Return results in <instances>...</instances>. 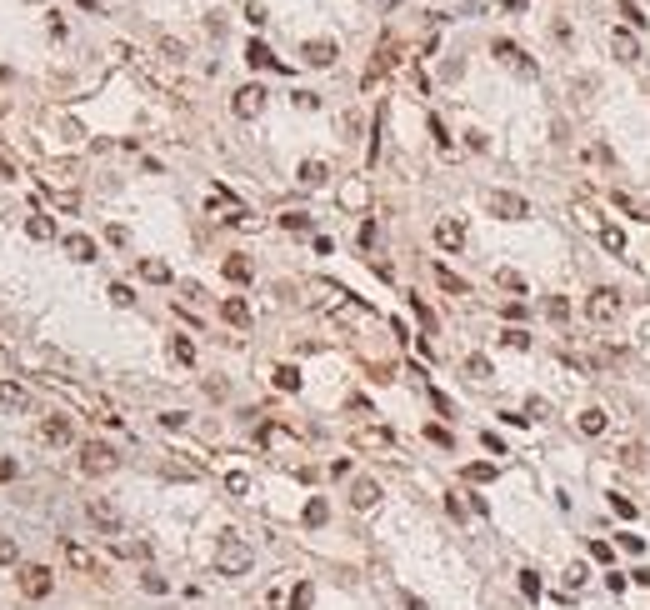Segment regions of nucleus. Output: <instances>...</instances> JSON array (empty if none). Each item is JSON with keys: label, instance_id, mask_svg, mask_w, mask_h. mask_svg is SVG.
<instances>
[{"label": "nucleus", "instance_id": "nucleus-19", "mask_svg": "<svg viewBox=\"0 0 650 610\" xmlns=\"http://www.w3.org/2000/svg\"><path fill=\"white\" fill-rule=\"evenodd\" d=\"M66 256H70V260H95L100 250H95L90 236H66Z\"/></svg>", "mask_w": 650, "mask_h": 610}, {"label": "nucleus", "instance_id": "nucleus-45", "mask_svg": "<svg viewBox=\"0 0 650 610\" xmlns=\"http://www.w3.org/2000/svg\"><path fill=\"white\" fill-rule=\"evenodd\" d=\"M426 440H435V446H455V440H450V430H446V426H426Z\"/></svg>", "mask_w": 650, "mask_h": 610}, {"label": "nucleus", "instance_id": "nucleus-25", "mask_svg": "<svg viewBox=\"0 0 650 610\" xmlns=\"http://www.w3.org/2000/svg\"><path fill=\"white\" fill-rule=\"evenodd\" d=\"M26 236H30V240H55V220H50V216H30V220H26Z\"/></svg>", "mask_w": 650, "mask_h": 610}, {"label": "nucleus", "instance_id": "nucleus-22", "mask_svg": "<svg viewBox=\"0 0 650 610\" xmlns=\"http://www.w3.org/2000/svg\"><path fill=\"white\" fill-rule=\"evenodd\" d=\"M615 210H625L631 220H650V205L640 196H625V191H615Z\"/></svg>", "mask_w": 650, "mask_h": 610}, {"label": "nucleus", "instance_id": "nucleus-21", "mask_svg": "<svg viewBox=\"0 0 650 610\" xmlns=\"http://www.w3.org/2000/svg\"><path fill=\"white\" fill-rule=\"evenodd\" d=\"M220 315H225V321L236 325V330H245V325H250V305H245L240 296H230V301L220 305Z\"/></svg>", "mask_w": 650, "mask_h": 610}, {"label": "nucleus", "instance_id": "nucleus-40", "mask_svg": "<svg viewBox=\"0 0 650 610\" xmlns=\"http://www.w3.org/2000/svg\"><path fill=\"white\" fill-rule=\"evenodd\" d=\"M280 225H285V230H310V216H305V210H285Z\"/></svg>", "mask_w": 650, "mask_h": 610}, {"label": "nucleus", "instance_id": "nucleus-56", "mask_svg": "<svg viewBox=\"0 0 650 610\" xmlns=\"http://www.w3.org/2000/svg\"><path fill=\"white\" fill-rule=\"evenodd\" d=\"M405 610H426V600H415V595H410V600H405Z\"/></svg>", "mask_w": 650, "mask_h": 610}, {"label": "nucleus", "instance_id": "nucleus-46", "mask_svg": "<svg viewBox=\"0 0 650 610\" xmlns=\"http://www.w3.org/2000/svg\"><path fill=\"white\" fill-rule=\"evenodd\" d=\"M430 135H435V145H440V151H450V135H446V125H440L435 115H430Z\"/></svg>", "mask_w": 650, "mask_h": 610}, {"label": "nucleus", "instance_id": "nucleus-29", "mask_svg": "<svg viewBox=\"0 0 650 610\" xmlns=\"http://www.w3.org/2000/svg\"><path fill=\"white\" fill-rule=\"evenodd\" d=\"M296 175H300V185H310V191H316V185H325V165H321V160H300Z\"/></svg>", "mask_w": 650, "mask_h": 610}, {"label": "nucleus", "instance_id": "nucleus-28", "mask_svg": "<svg viewBox=\"0 0 650 610\" xmlns=\"http://www.w3.org/2000/svg\"><path fill=\"white\" fill-rule=\"evenodd\" d=\"M600 245L611 250V256H625V230L620 225H600Z\"/></svg>", "mask_w": 650, "mask_h": 610}, {"label": "nucleus", "instance_id": "nucleus-23", "mask_svg": "<svg viewBox=\"0 0 650 610\" xmlns=\"http://www.w3.org/2000/svg\"><path fill=\"white\" fill-rule=\"evenodd\" d=\"M611 50H615V60H635V55H640V40L625 35V30H615V35H611Z\"/></svg>", "mask_w": 650, "mask_h": 610}, {"label": "nucleus", "instance_id": "nucleus-3", "mask_svg": "<svg viewBox=\"0 0 650 610\" xmlns=\"http://www.w3.org/2000/svg\"><path fill=\"white\" fill-rule=\"evenodd\" d=\"M50 591H55L50 565H26V571H20V595H26V600H46Z\"/></svg>", "mask_w": 650, "mask_h": 610}, {"label": "nucleus", "instance_id": "nucleus-38", "mask_svg": "<svg viewBox=\"0 0 650 610\" xmlns=\"http://www.w3.org/2000/svg\"><path fill=\"white\" fill-rule=\"evenodd\" d=\"M466 480H475V486H486V480H495V466H486V460H475V466H466Z\"/></svg>", "mask_w": 650, "mask_h": 610}, {"label": "nucleus", "instance_id": "nucleus-54", "mask_svg": "<svg viewBox=\"0 0 650 610\" xmlns=\"http://www.w3.org/2000/svg\"><path fill=\"white\" fill-rule=\"evenodd\" d=\"M611 506H615V511H620L625 520H631V515H635V506H631V500H625V495H611Z\"/></svg>", "mask_w": 650, "mask_h": 610}, {"label": "nucleus", "instance_id": "nucleus-24", "mask_svg": "<svg viewBox=\"0 0 650 610\" xmlns=\"http://www.w3.org/2000/svg\"><path fill=\"white\" fill-rule=\"evenodd\" d=\"M435 280H440V290H446V296H470V285L455 276V270H446V265H435Z\"/></svg>", "mask_w": 650, "mask_h": 610}, {"label": "nucleus", "instance_id": "nucleus-9", "mask_svg": "<svg viewBox=\"0 0 650 610\" xmlns=\"http://www.w3.org/2000/svg\"><path fill=\"white\" fill-rule=\"evenodd\" d=\"M40 440H46V446H70V440H75L70 415H46V420H40Z\"/></svg>", "mask_w": 650, "mask_h": 610}, {"label": "nucleus", "instance_id": "nucleus-53", "mask_svg": "<svg viewBox=\"0 0 650 610\" xmlns=\"http://www.w3.org/2000/svg\"><path fill=\"white\" fill-rule=\"evenodd\" d=\"M410 310H415V315H421V325H426V330H435V315H430V310H426L421 301H410Z\"/></svg>", "mask_w": 650, "mask_h": 610}, {"label": "nucleus", "instance_id": "nucleus-12", "mask_svg": "<svg viewBox=\"0 0 650 610\" xmlns=\"http://www.w3.org/2000/svg\"><path fill=\"white\" fill-rule=\"evenodd\" d=\"M300 55H305V66H316V70H325V66H335V40H305L300 46Z\"/></svg>", "mask_w": 650, "mask_h": 610}, {"label": "nucleus", "instance_id": "nucleus-7", "mask_svg": "<svg viewBox=\"0 0 650 610\" xmlns=\"http://www.w3.org/2000/svg\"><path fill=\"white\" fill-rule=\"evenodd\" d=\"M230 111H236L240 120H256V115L265 111V86H240L236 100H230Z\"/></svg>", "mask_w": 650, "mask_h": 610}, {"label": "nucleus", "instance_id": "nucleus-48", "mask_svg": "<svg viewBox=\"0 0 650 610\" xmlns=\"http://www.w3.org/2000/svg\"><path fill=\"white\" fill-rule=\"evenodd\" d=\"M245 20H250V26H265V6H256V0H250V6H245Z\"/></svg>", "mask_w": 650, "mask_h": 610}, {"label": "nucleus", "instance_id": "nucleus-10", "mask_svg": "<svg viewBox=\"0 0 650 610\" xmlns=\"http://www.w3.org/2000/svg\"><path fill=\"white\" fill-rule=\"evenodd\" d=\"M60 555H66V565H70V571H80V575H100V560L86 551V545L66 540V545H60Z\"/></svg>", "mask_w": 650, "mask_h": 610}, {"label": "nucleus", "instance_id": "nucleus-37", "mask_svg": "<svg viewBox=\"0 0 650 610\" xmlns=\"http://www.w3.org/2000/svg\"><path fill=\"white\" fill-rule=\"evenodd\" d=\"M466 375H470V381H490V361H486V355H470V361H466Z\"/></svg>", "mask_w": 650, "mask_h": 610}, {"label": "nucleus", "instance_id": "nucleus-8", "mask_svg": "<svg viewBox=\"0 0 650 610\" xmlns=\"http://www.w3.org/2000/svg\"><path fill=\"white\" fill-rule=\"evenodd\" d=\"M490 55H495V60H506V66H510V70H520V75H535V60H530L526 50H520L515 40H495V46H490Z\"/></svg>", "mask_w": 650, "mask_h": 610}, {"label": "nucleus", "instance_id": "nucleus-2", "mask_svg": "<svg viewBox=\"0 0 650 610\" xmlns=\"http://www.w3.org/2000/svg\"><path fill=\"white\" fill-rule=\"evenodd\" d=\"M120 466V455L106 446V440H86V446H80V470L86 475H111Z\"/></svg>", "mask_w": 650, "mask_h": 610}, {"label": "nucleus", "instance_id": "nucleus-16", "mask_svg": "<svg viewBox=\"0 0 650 610\" xmlns=\"http://www.w3.org/2000/svg\"><path fill=\"white\" fill-rule=\"evenodd\" d=\"M375 500H381V486H375V480H355V486H350V506L355 511H370Z\"/></svg>", "mask_w": 650, "mask_h": 610}, {"label": "nucleus", "instance_id": "nucleus-34", "mask_svg": "<svg viewBox=\"0 0 650 610\" xmlns=\"http://www.w3.org/2000/svg\"><path fill=\"white\" fill-rule=\"evenodd\" d=\"M545 315H551L555 325H560V321H571V301H565V296H551V301H545Z\"/></svg>", "mask_w": 650, "mask_h": 610}, {"label": "nucleus", "instance_id": "nucleus-42", "mask_svg": "<svg viewBox=\"0 0 650 610\" xmlns=\"http://www.w3.org/2000/svg\"><path fill=\"white\" fill-rule=\"evenodd\" d=\"M225 490H230V495H245V490H250V475L230 470V475H225Z\"/></svg>", "mask_w": 650, "mask_h": 610}, {"label": "nucleus", "instance_id": "nucleus-55", "mask_svg": "<svg viewBox=\"0 0 650 610\" xmlns=\"http://www.w3.org/2000/svg\"><path fill=\"white\" fill-rule=\"evenodd\" d=\"M620 545H625L631 555H640V551H645V540H640V535H620Z\"/></svg>", "mask_w": 650, "mask_h": 610}, {"label": "nucleus", "instance_id": "nucleus-36", "mask_svg": "<svg viewBox=\"0 0 650 610\" xmlns=\"http://www.w3.org/2000/svg\"><path fill=\"white\" fill-rule=\"evenodd\" d=\"M615 455H620V466H645V446H640V440H631V446H620Z\"/></svg>", "mask_w": 650, "mask_h": 610}, {"label": "nucleus", "instance_id": "nucleus-31", "mask_svg": "<svg viewBox=\"0 0 650 610\" xmlns=\"http://www.w3.org/2000/svg\"><path fill=\"white\" fill-rule=\"evenodd\" d=\"M310 600H316V585H310V580H300L296 591H290V610H310Z\"/></svg>", "mask_w": 650, "mask_h": 610}, {"label": "nucleus", "instance_id": "nucleus-14", "mask_svg": "<svg viewBox=\"0 0 650 610\" xmlns=\"http://www.w3.org/2000/svg\"><path fill=\"white\" fill-rule=\"evenodd\" d=\"M30 406V390L20 381H0V410H26Z\"/></svg>", "mask_w": 650, "mask_h": 610}, {"label": "nucleus", "instance_id": "nucleus-11", "mask_svg": "<svg viewBox=\"0 0 650 610\" xmlns=\"http://www.w3.org/2000/svg\"><path fill=\"white\" fill-rule=\"evenodd\" d=\"M86 511H90V520H95V525H100L106 535H120V531H125V520H120V511L111 506V500H90Z\"/></svg>", "mask_w": 650, "mask_h": 610}, {"label": "nucleus", "instance_id": "nucleus-51", "mask_svg": "<svg viewBox=\"0 0 650 610\" xmlns=\"http://www.w3.org/2000/svg\"><path fill=\"white\" fill-rule=\"evenodd\" d=\"M15 475H20V466H15L10 455H0V480H15Z\"/></svg>", "mask_w": 650, "mask_h": 610}, {"label": "nucleus", "instance_id": "nucleus-50", "mask_svg": "<svg viewBox=\"0 0 650 610\" xmlns=\"http://www.w3.org/2000/svg\"><path fill=\"white\" fill-rule=\"evenodd\" d=\"M111 301H115V305H131L135 296H131V285H111Z\"/></svg>", "mask_w": 650, "mask_h": 610}, {"label": "nucleus", "instance_id": "nucleus-27", "mask_svg": "<svg viewBox=\"0 0 650 610\" xmlns=\"http://www.w3.org/2000/svg\"><path fill=\"white\" fill-rule=\"evenodd\" d=\"M140 280L165 285V280H171V265H165V260H140Z\"/></svg>", "mask_w": 650, "mask_h": 610}, {"label": "nucleus", "instance_id": "nucleus-52", "mask_svg": "<svg viewBox=\"0 0 650 610\" xmlns=\"http://www.w3.org/2000/svg\"><path fill=\"white\" fill-rule=\"evenodd\" d=\"M296 105H300V111H316V105H321V95H310V90H296Z\"/></svg>", "mask_w": 650, "mask_h": 610}, {"label": "nucleus", "instance_id": "nucleus-41", "mask_svg": "<svg viewBox=\"0 0 650 610\" xmlns=\"http://www.w3.org/2000/svg\"><path fill=\"white\" fill-rule=\"evenodd\" d=\"M140 585H145L151 595H165V591H171V585H165V575H155V571H145V575H140Z\"/></svg>", "mask_w": 650, "mask_h": 610}, {"label": "nucleus", "instance_id": "nucleus-43", "mask_svg": "<svg viewBox=\"0 0 650 610\" xmlns=\"http://www.w3.org/2000/svg\"><path fill=\"white\" fill-rule=\"evenodd\" d=\"M520 591H526L530 600H540V575L535 571H520Z\"/></svg>", "mask_w": 650, "mask_h": 610}, {"label": "nucleus", "instance_id": "nucleus-5", "mask_svg": "<svg viewBox=\"0 0 650 610\" xmlns=\"http://www.w3.org/2000/svg\"><path fill=\"white\" fill-rule=\"evenodd\" d=\"M486 205H490V216H500V220H526V216H530V205L520 200L515 191H490Z\"/></svg>", "mask_w": 650, "mask_h": 610}, {"label": "nucleus", "instance_id": "nucleus-6", "mask_svg": "<svg viewBox=\"0 0 650 610\" xmlns=\"http://www.w3.org/2000/svg\"><path fill=\"white\" fill-rule=\"evenodd\" d=\"M395 60H401V40L395 35H381V46H375V60H370V70H365V86H375V80H381Z\"/></svg>", "mask_w": 650, "mask_h": 610}, {"label": "nucleus", "instance_id": "nucleus-20", "mask_svg": "<svg viewBox=\"0 0 650 610\" xmlns=\"http://www.w3.org/2000/svg\"><path fill=\"white\" fill-rule=\"evenodd\" d=\"M575 426H580V435H600V430H605V410H600V406H585V410L575 415Z\"/></svg>", "mask_w": 650, "mask_h": 610}, {"label": "nucleus", "instance_id": "nucleus-30", "mask_svg": "<svg viewBox=\"0 0 650 610\" xmlns=\"http://www.w3.org/2000/svg\"><path fill=\"white\" fill-rule=\"evenodd\" d=\"M355 446H365V450L381 446V450H390V430H361V435H355Z\"/></svg>", "mask_w": 650, "mask_h": 610}, {"label": "nucleus", "instance_id": "nucleus-13", "mask_svg": "<svg viewBox=\"0 0 650 610\" xmlns=\"http://www.w3.org/2000/svg\"><path fill=\"white\" fill-rule=\"evenodd\" d=\"M435 245L440 250H460V245H466V225H460V220H435Z\"/></svg>", "mask_w": 650, "mask_h": 610}, {"label": "nucleus", "instance_id": "nucleus-32", "mask_svg": "<svg viewBox=\"0 0 650 610\" xmlns=\"http://www.w3.org/2000/svg\"><path fill=\"white\" fill-rule=\"evenodd\" d=\"M276 390H300V370L296 365H276Z\"/></svg>", "mask_w": 650, "mask_h": 610}, {"label": "nucleus", "instance_id": "nucleus-4", "mask_svg": "<svg viewBox=\"0 0 650 610\" xmlns=\"http://www.w3.org/2000/svg\"><path fill=\"white\" fill-rule=\"evenodd\" d=\"M585 315H591V321H615L620 315V290H611V285H600V290H591V301H585Z\"/></svg>", "mask_w": 650, "mask_h": 610}, {"label": "nucleus", "instance_id": "nucleus-57", "mask_svg": "<svg viewBox=\"0 0 650 610\" xmlns=\"http://www.w3.org/2000/svg\"><path fill=\"white\" fill-rule=\"evenodd\" d=\"M500 6H506V10H520V6H526V0H500Z\"/></svg>", "mask_w": 650, "mask_h": 610}, {"label": "nucleus", "instance_id": "nucleus-26", "mask_svg": "<svg viewBox=\"0 0 650 610\" xmlns=\"http://www.w3.org/2000/svg\"><path fill=\"white\" fill-rule=\"evenodd\" d=\"M495 285L510 290V296H526V276H520V270H506V265H500V270H495Z\"/></svg>", "mask_w": 650, "mask_h": 610}, {"label": "nucleus", "instance_id": "nucleus-44", "mask_svg": "<svg viewBox=\"0 0 650 610\" xmlns=\"http://www.w3.org/2000/svg\"><path fill=\"white\" fill-rule=\"evenodd\" d=\"M15 555H20V545L10 535H0V565H15Z\"/></svg>", "mask_w": 650, "mask_h": 610}, {"label": "nucleus", "instance_id": "nucleus-49", "mask_svg": "<svg viewBox=\"0 0 650 610\" xmlns=\"http://www.w3.org/2000/svg\"><path fill=\"white\" fill-rule=\"evenodd\" d=\"M160 426H165V430H180V426H185V415H180V410H165V415H160Z\"/></svg>", "mask_w": 650, "mask_h": 610}, {"label": "nucleus", "instance_id": "nucleus-33", "mask_svg": "<svg viewBox=\"0 0 650 610\" xmlns=\"http://www.w3.org/2000/svg\"><path fill=\"white\" fill-rule=\"evenodd\" d=\"M500 345H510V350H530V335L520 330V325H510V330H500Z\"/></svg>", "mask_w": 650, "mask_h": 610}, {"label": "nucleus", "instance_id": "nucleus-1", "mask_svg": "<svg viewBox=\"0 0 650 610\" xmlns=\"http://www.w3.org/2000/svg\"><path fill=\"white\" fill-rule=\"evenodd\" d=\"M250 565H256V551H250L236 531H225L220 545H216V571H220V575H245Z\"/></svg>", "mask_w": 650, "mask_h": 610}, {"label": "nucleus", "instance_id": "nucleus-35", "mask_svg": "<svg viewBox=\"0 0 650 610\" xmlns=\"http://www.w3.org/2000/svg\"><path fill=\"white\" fill-rule=\"evenodd\" d=\"M171 355H175L180 365H195V345L185 341V335H175V341H171Z\"/></svg>", "mask_w": 650, "mask_h": 610}, {"label": "nucleus", "instance_id": "nucleus-18", "mask_svg": "<svg viewBox=\"0 0 650 610\" xmlns=\"http://www.w3.org/2000/svg\"><path fill=\"white\" fill-rule=\"evenodd\" d=\"M305 525H310V531H321V525L330 520V506H325V495H310L305 500V515H300Z\"/></svg>", "mask_w": 650, "mask_h": 610}, {"label": "nucleus", "instance_id": "nucleus-15", "mask_svg": "<svg viewBox=\"0 0 650 610\" xmlns=\"http://www.w3.org/2000/svg\"><path fill=\"white\" fill-rule=\"evenodd\" d=\"M245 60H250L256 70H285L280 60L270 55V46H265V40H250V46H245Z\"/></svg>", "mask_w": 650, "mask_h": 610}, {"label": "nucleus", "instance_id": "nucleus-47", "mask_svg": "<svg viewBox=\"0 0 650 610\" xmlns=\"http://www.w3.org/2000/svg\"><path fill=\"white\" fill-rule=\"evenodd\" d=\"M480 446H486V450H495V455H510L506 446H500V435H495V430H486V435H480Z\"/></svg>", "mask_w": 650, "mask_h": 610}, {"label": "nucleus", "instance_id": "nucleus-39", "mask_svg": "<svg viewBox=\"0 0 650 610\" xmlns=\"http://www.w3.org/2000/svg\"><path fill=\"white\" fill-rule=\"evenodd\" d=\"M620 15H625V20H631V26H635V30H640V26H645V20H650V15H645V10L635 6V0H620Z\"/></svg>", "mask_w": 650, "mask_h": 610}, {"label": "nucleus", "instance_id": "nucleus-17", "mask_svg": "<svg viewBox=\"0 0 650 610\" xmlns=\"http://www.w3.org/2000/svg\"><path fill=\"white\" fill-rule=\"evenodd\" d=\"M225 280H236V285H245L250 276H256V265H250V256H225Z\"/></svg>", "mask_w": 650, "mask_h": 610}]
</instances>
